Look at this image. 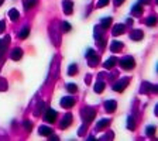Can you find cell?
<instances>
[{"mask_svg": "<svg viewBox=\"0 0 158 141\" xmlns=\"http://www.w3.org/2000/svg\"><path fill=\"white\" fill-rule=\"evenodd\" d=\"M28 34H30V28H28V27H24V28H23V30L19 33V38L24 40V38L28 37Z\"/></svg>", "mask_w": 158, "mask_h": 141, "instance_id": "24", "label": "cell"}, {"mask_svg": "<svg viewBox=\"0 0 158 141\" xmlns=\"http://www.w3.org/2000/svg\"><path fill=\"white\" fill-rule=\"evenodd\" d=\"M120 65H121L123 69L130 70V69H133V68L136 67V62H134V58H131V56H124V58H121Z\"/></svg>", "mask_w": 158, "mask_h": 141, "instance_id": "2", "label": "cell"}, {"mask_svg": "<svg viewBox=\"0 0 158 141\" xmlns=\"http://www.w3.org/2000/svg\"><path fill=\"white\" fill-rule=\"evenodd\" d=\"M4 30H6V24H4V21H0V33H3Z\"/></svg>", "mask_w": 158, "mask_h": 141, "instance_id": "34", "label": "cell"}, {"mask_svg": "<svg viewBox=\"0 0 158 141\" xmlns=\"http://www.w3.org/2000/svg\"><path fill=\"white\" fill-rule=\"evenodd\" d=\"M6 89H7V82L0 78V90H6Z\"/></svg>", "mask_w": 158, "mask_h": 141, "instance_id": "29", "label": "cell"}, {"mask_svg": "<svg viewBox=\"0 0 158 141\" xmlns=\"http://www.w3.org/2000/svg\"><path fill=\"white\" fill-rule=\"evenodd\" d=\"M144 2H145V3H148V2H150V0H141V3H144Z\"/></svg>", "mask_w": 158, "mask_h": 141, "instance_id": "38", "label": "cell"}, {"mask_svg": "<svg viewBox=\"0 0 158 141\" xmlns=\"http://www.w3.org/2000/svg\"><path fill=\"white\" fill-rule=\"evenodd\" d=\"M145 24H147V26H150V27L155 26V24H157V19H155V17H148V19L145 20Z\"/></svg>", "mask_w": 158, "mask_h": 141, "instance_id": "27", "label": "cell"}, {"mask_svg": "<svg viewBox=\"0 0 158 141\" xmlns=\"http://www.w3.org/2000/svg\"><path fill=\"white\" fill-rule=\"evenodd\" d=\"M76 72H78V65H75V63H71L69 68H68V72H66V74L69 75V76H74Z\"/></svg>", "mask_w": 158, "mask_h": 141, "instance_id": "23", "label": "cell"}, {"mask_svg": "<svg viewBox=\"0 0 158 141\" xmlns=\"http://www.w3.org/2000/svg\"><path fill=\"white\" fill-rule=\"evenodd\" d=\"M23 126H24V128H26L27 131H30L31 128H33V126H31V121H28V120H26V121L23 123Z\"/></svg>", "mask_w": 158, "mask_h": 141, "instance_id": "31", "label": "cell"}, {"mask_svg": "<svg viewBox=\"0 0 158 141\" xmlns=\"http://www.w3.org/2000/svg\"><path fill=\"white\" fill-rule=\"evenodd\" d=\"M127 85H129V79H121V81H119L117 83H114L113 86V90H116V92H123V90L127 88Z\"/></svg>", "mask_w": 158, "mask_h": 141, "instance_id": "6", "label": "cell"}, {"mask_svg": "<svg viewBox=\"0 0 158 141\" xmlns=\"http://www.w3.org/2000/svg\"><path fill=\"white\" fill-rule=\"evenodd\" d=\"M145 133H147V136L152 137V136H154V133H155V127H154V126L147 127V130H145Z\"/></svg>", "mask_w": 158, "mask_h": 141, "instance_id": "28", "label": "cell"}, {"mask_svg": "<svg viewBox=\"0 0 158 141\" xmlns=\"http://www.w3.org/2000/svg\"><path fill=\"white\" fill-rule=\"evenodd\" d=\"M71 124H72V114L68 113L66 116H64V119H62V121H61V124H59V127L64 130V128H66V127H69Z\"/></svg>", "mask_w": 158, "mask_h": 141, "instance_id": "7", "label": "cell"}, {"mask_svg": "<svg viewBox=\"0 0 158 141\" xmlns=\"http://www.w3.org/2000/svg\"><path fill=\"white\" fill-rule=\"evenodd\" d=\"M105 90V82L103 81H99L95 85V92L96 93H102Z\"/></svg>", "mask_w": 158, "mask_h": 141, "instance_id": "22", "label": "cell"}, {"mask_svg": "<svg viewBox=\"0 0 158 141\" xmlns=\"http://www.w3.org/2000/svg\"><path fill=\"white\" fill-rule=\"evenodd\" d=\"M86 76H88V78H86L85 82H86V83H90V75H86Z\"/></svg>", "mask_w": 158, "mask_h": 141, "instance_id": "37", "label": "cell"}, {"mask_svg": "<svg viewBox=\"0 0 158 141\" xmlns=\"http://www.w3.org/2000/svg\"><path fill=\"white\" fill-rule=\"evenodd\" d=\"M45 107V103L44 102H40V104H38V107H37V111H35V114H40L41 113V110Z\"/></svg>", "mask_w": 158, "mask_h": 141, "instance_id": "33", "label": "cell"}, {"mask_svg": "<svg viewBox=\"0 0 158 141\" xmlns=\"http://www.w3.org/2000/svg\"><path fill=\"white\" fill-rule=\"evenodd\" d=\"M127 128H129V130H134V128H136V123H134V119H133V117H129V119H127Z\"/></svg>", "mask_w": 158, "mask_h": 141, "instance_id": "26", "label": "cell"}, {"mask_svg": "<svg viewBox=\"0 0 158 141\" xmlns=\"http://www.w3.org/2000/svg\"><path fill=\"white\" fill-rule=\"evenodd\" d=\"M3 2H4V0H0V6H2V4H3Z\"/></svg>", "mask_w": 158, "mask_h": 141, "instance_id": "39", "label": "cell"}, {"mask_svg": "<svg viewBox=\"0 0 158 141\" xmlns=\"http://www.w3.org/2000/svg\"><path fill=\"white\" fill-rule=\"evenodd\" d=\"M116 61H117V60H116L114 56H112V58H109V60L105 62V65H103V67L106 68V69H112V68L116 65Z\"/></svg>", "mask_w": 158, "mask_h": 141, "instance_id": "19", "label": "cell"}, {"mask_svg": "<svg viewBox=\"0 0 158 141\" xmlns=\"http://www.w3.org/2000/svg\"><path fill=\"white\" fill-rule=\"evenodd\" d=\"M109 2H110V0H99V2H97V7H105V6L109 4Z\"/></svg>", "mask_w": 158, "mask_h": 141, "instance_id": "32", "label": "cell"}, {"mask_svg": "<svg viewBox=\"0 0 158 141\" xmlns=\"http://www.w3.org/2000/svg\"><path fill=\"white\" fill-rule=\"evenodd\" d=\"M44 119H45V121H48V123H55L57 111L54 110V109H48L44 114Z\"/></svg>", "mask_w": 158, "mask_h": 141, "instance_id": "5", "label": "cell"}, {"mask_svg": "<svg viewBox=\"0 0 158 141\" xmlns=\"http://www.w3.org/2000/svg\"><path fill=\"white\" fill-rule=\"evenodd\" d=\"M38 133H40L41 136H50V134H52V130L47 126H41L40 128H38Z\"/></svg>", "mask_w": 158, "mask_h": 141, "instance_id": "20", "label": "cell"}, {"mask_svg": "<svg viewBox=\"0 0 158 141\" xmlns=\"http://www.w3.org/2000/svg\"><path fill=\"white\" fill-rule=\"evenodd\" d=\"M23 56V51L21 48H14L11 51V60L13 61H20Z\"/></svg>", "mask_w": 158, "mask_h": 141, "instance_id": "9", "label": "cell"}, {"mask_svg": "<svg viewBox=\"0 0 158 141\" xmlns=\"http://www.w3.org/2000/svg\"><path fill=\"white\" fill-rule=\"evenodd\" d=\"M66 90L69 93H75V92H78V86L75 85V83H68V85H66Z\"/></svg>", "mask_w": 158, "mask_h": 141, "instance_id": "25", "label": "cell"}, {"mask_svg": "<svg viewBox=\"0 0 158 141\" xmlns=\"http://www.w3.org/2000/svg\"><path fill=\"white\" fill-rule=\"evenodd\" d=\"M126 30V26L124 24H116V26L113 27V30H112V33H113V35H120V34H123Z\"/></svg>", "mask_w": 158, "mask_h": 141, "instance_id": "10", "label": "cell"}, {"mask_svg": "<svg viewBox=\"0 0 158 141\" xmlns=\"http://www.w3.org/2000/svg\"><path fill=\"white\" fill-rule=\"evenodd\" d=\"M78 134H79V136H83V134H85V126H82L81 128L78 130Z\"/></svg>", "mask_w": 158, "mask_h": 141, "instance_id": "35", "label": "cell"}, {"mask_svg": "<svg viewBox=\"0 0 158 141\" xmlns=\"http://www.w3.org/2000/svg\"><path fill=\"white\" fill-rule=\"evenodd\" d=\"M86 60H88L90 67H96V65H97L99 56H97V54L95 52V49H88V51H86Z\"/></svg>", "mask_w": 158, "mask_h": 141, "instance_id": "1", "label": "cell"}, {"mask_svg": "<svg viewBox=\"0 0 158 141\" xmlns=\"http://www.w3.org/2000/svg\"><path fill=\"white\" fill-rule=\"evenodd\" d=\"M143 37H144V33L141 30H134L131 33V35H130V38L134 40V41H141L143 40Z\"/></svg>", "mask_w": 158, "mask_h": 141, "instance_id": "12", "label": "cell"}, {"mask_svg": "<svg viewBox=\"0 0 158 141\" xmlns=\"http://www.w3.org/2000/svg\"><path fill=\"white\" fill-rule=\"evenodd\" d=\"M116 107H117V103L114 100H107L106 103H105V109H106V111H109V113H113V111L116 110Z\"/></svg>", "mask_w": 158, "mask_h": 141, "instance_id": "8", "label": "cell"}, {"mask_svg": "<svg viewBox=\"0 0 158 141\" xmlns=\"http://www.w3.org/2000/svg\"><path fill=\"white\" fill-rule=\"evenodd\" d=\"M10 41V37H4L3 40H0V54H3L7 48V42Z\"/></svg>", "mask_w": 158, "mask_h": 141, "instance_id": "17", "label": "cell"}, {"mask_svg": "<svg viewBox=\"0 0 158 141\" xmlns=\"http://www.w3.org/2000/svg\"><path fill=\"white\" fill-rule=\"evenodd\" d=\"M62 6H64V11H65L66 14H71L72 13V7H74V3L71 2V0H65L62 3Z\"/></svg>", "mask_w": 158, "mask_h": 141, "instance_id": "14", "label": "cell"}, {"mask_svg": "<svg viewBox=\"0 0 158 141\" xmlns=\"http://www.w3.org/2000/svg\"><path fill=\"white\" fill-rule=\"evenodd\" d=\"M75 104V99L72 96H65L61 99V106L64 109H71Z\"/></svg>", "mask_w": 158, "mask_h": 141, "instance_id": "4", "label": "cell"}, {"mask_svg": "<svg viewBox=\"0 0 158 141\" xmlns=\"http://www.w3.org/2000/svg\"><path fill=\"white\" fill-rule=\"evenodd\" d=\"M35 4H37V0H24V9H26V10L33 9Z\"/></svg>", "mask_w": 158, "mask_h": 141, "instance_id": "21", "label": "cell"}, {"mask_svg": "<svg viewBox=\"0 0 158 141\" xmlns=\"http://www.w3.org/2000/svg\"><path fill=\"white\" fill-rule=\"evenodd\" d=\"M9 17H10V20H13V21L19 20V17H20L19 10H17V9H10V11H9Z\"/></svg>", "mask_w": 158, "mask_h": 141, "instance_id": "16", "label": "cell"}, {"mask_svg": "<svg viewBox=\"0 0 158 141\" xmlns=\"http://www.w3.org/2000/svg\"><path fill=\"white\" fill-rule=\"evenodd\" d=\"M121 48H123V42L121 41H112V44H110L112 52H119Z\"/></svg>", "mask_w": 158, "mask_h": 141, "instance_id": "11", "label": "cell"}, {"mask_svg": "<svg viewBox=\"0 0 158 141\" xmlns=\"http://www.w3.org/2000/svg\"><path fill=\"white\" fill-rule=\"evenodd\" d=\"M123 2H124V0H114V4H116V6H120Z\"/></svg>", "mask_w": 158, "mask_h": 141, "instance_id": "36", "label": "cell"}, {"mask_svg": "<svg viewBox=\"0 0 158 141\" xmlns=\"http://www.w3.org/2000/svg\"><path fill=\"white\" fill-rule=\"evenodd\" d=\"M109 123H110V120L109 119H102L97 124H96V128H97V130H103L105 127L109 126Z\"/></svg>", "mask_w": 158, "mask_h": 141, "instance_id": "18", "label": "cell"}, {"mask_svg": "<svg viewBox=\"0 0 158 141\" xmlns=\"http://www.w3.org/2000/svg\"><path fill=\"white\" fill-rule=\"evenodd\" d=\"M131 13L136 16V17H140V16L143 14V6H141V3H137L136 6H133Z\"/></svg>", "mask_w": 158, "mask_h": 141, "instance_id": "13", "label": "cell"}, {"mask_svg": "<svg viewBox=\"0 0 158 141\" xmlns=\"http://www.w3.org/2000/svg\"><path fill=\"white\" fill-rule=\"evenodd\" d=\"M112 24V17H105V19L100 20V27H102L103 30H106V28H109Z\"/></svg>", "mask_w": 158, "mask_h": 141, "instance_id": "15", "label": "cell"}, {"mask_svg": "<svg viewBox=\"0 0 158 141\" xmlns=\"http://www.w3.org/2000/svg\"><path fill=\"white\" fill-rule=\"evenodd\" d=\"M62 30L65 31V33L71 31V24H69V23H66V21H64V23H62Z\"/></svg>", "mask_w": 158, "mask_h": 141, "instance_id": "30", "label": "cell"}, {"mask_svg": "<svg viewBox=\"0 0 158 141\" xmlns=\"http://www.w3.org/2000/svg\"><path fill=\"white\" fill-rule=\"evenodd\" d=\"M82 116H83V121H92L93 119H95V110L93 109H83V111H82Z\"/></svg>", "mask_w": 158, "mask_h": 141, "instance_id": "3", "label": "cell"}]
</instances>
